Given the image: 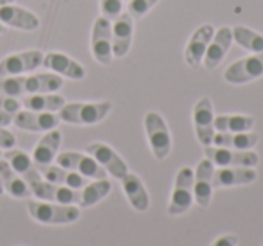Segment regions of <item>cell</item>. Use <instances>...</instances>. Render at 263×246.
Masks as SVG:
<instances>
[{"label":"cell","instance_id":"28","mask_svg":"<svg viewBox=\"0 0 263 246\" xmlns=\"http://www.w3.org/2000/svg\"><path fill=\"white\" fill-rule=\"evenodd\" d=\"M65 105V99L58 94H31L24 95L22 106L33 112H60Z\"/></svg>","mask_w":263,"mask_h":246},{"label":"cell","instance_id":"17","mask_svg":"<svg viewBox=\"0 0 263 246\" xmlns=\"http://www.w3.org/2000/svg\"><path fill=\"white\" fill-rule=\"evenodd\" d=\"M134 40V18L128 13H121L112 22V52L116 58L128 54Z\"/></svg>","mask_w":263,"mask_h":246},{"label":"cell","instance_id":"35","mask_svg":"<svg viewBox=\"0 0 263 246\" xmlns=\"http://www.w3.org/2000/svg\"><path fill=\"white\" fill-rule=\"evenodd\" d=\"M16 138L11 131H8L6 128L0 126V149H11L15 148Z\"/></svg>","mask_w":263,"mask_h":246},{"label":"cell","instance_id":"11","mask_svg":"<svg viewBox=\"0 0 263 246\" xmlns=\"http://www.w3.org/2000/svg\"><path fill=\"white\" fill-rule=\"evenodd\" d=\"M193 124L197 131V138L202 146H211L215 137V113H213V102L209 97L198 99L193 108Z\"/></svg>","mask_w":263,"mask_h":246},{"label":"cell","instance_id":"33","mask_svg":"<svg viewBox=\"0 0 263 246\" xmlns=\"http://www.w3.org/2000/svg\"><path fill=\"white\" fill-rule=\"evenodd\" d=\"M159 0H128V15L132 16L134 20H141L144 15H148L150 13V9L155 8V4H157Z\"/></svg>","mask_w":263,"mask_h":246},{"label":"cell","instance_id":"23","mask_svg":"<svg viewBox=\"0 0 263 246\" xmlns=\"http://www.w3.org/2000/svg\"><path fill=\"white\" fill-rule=\"evenodd\" d=\"M121 185L126 194L128 201H130L132 209H136L137 212H144L150 207V196L146 192V187L141 181V178L134 173H126L121 178Z\"/></svg>","mask_w":263,"mask_h":246},{"label":"cell","instance_id":"32","mask_svg":"<svg viewBox=\"0 0 263 246\" xmlns=\"http://www.w3.org/2000/svg\"><path fill=\"white\" fill-rule=\"evenodd\" d=\"M20 106H22V101H18L16 97H8L6 95L0 102V126L6 128L15 120L16 113L20 112Z\"/></svg>","mask_w":263,"mask_h":246},{"label":"cell","instance_id":"30","mask_svg":"<svg viewBox=\"0 0 263 246\" xmlns=\"http://www.w3.org/2000/svg\"><path fill=\"white\" fill-rule=\"evenodd\" d=\"M254 126V117L251 115H218L215 117V130L223 133H241L251 131Z\"/></svg>","mask_w":263,"mask_h":246},{"label":"cell","instance_id":"18","mask_svg":"<svg viewBox=\"0 0 263 246\" xmlns=\"http://www.w3.org/2000/svg\"><path fill=\"white\" fill-rule=\"evenodd\" d=\"M213 34H215V27H213L211 24H204V26H200L191 34L190 42H187V45H186V51H184V59H186L187 65L190 67L202 65L205 49H208Z\"/></svg>","mask_w":263,"mask_h":246},{"label":"cell","instance_id":"36","mask_svg":"<svg viewBox=\"0 0 263 246\" xmlns=\"http://www.w3.org/2000/svg\"><path fill=\"white\" fill-rule=\"evenodd\" d=\"M238 244V237L234 234H227V235H222L218 237L211 246H236Z\"/></svg>","mask_w":263,"mask_h":246},{"label":"cell","instance_id":"39","mask_svg":"<svg viewBox=\"0 0 263 246\" xmlns=\"http://www.w3.org/2000/svg\"><path fill=\"white\" fill-rule=\"evenodd\" d=\"M4 192V185H2V178H0V194Z\"/></svg>","mask_w":263,"mask_h":246},{"label":"cell","instance_id":"10","mask_svg":"<svg viewBox=\"0 0 263 246\" xmlns=\"http://www.w3.org/2000/svg\"><path fill=\"white\" fill-rule=\"evenodd\" d=\"M31 194L40 198L42 201L62 203V205H76L80 203V189H70L65 185L51 183L47 180H36L29 185Z\"/></svg>","mask_w":263,"mask_h":246},{"label":"cell","instance_id":"16","mask_svg":"<svg viewBox=\"0 0 263 246\" xmlns=\"http://www.w3.org/2000/svg\"><path fill=\"white\" fill-rule=\"evenodd\" d=\"M42 65L51 70V72L58 74V76L69 77V79L74 81H81L87 76L85 67L81 63H78L76 59L70 58V56L63 54V52H49V54H45Z\"/></svg>","mask_w":263,"mask_h":246},{"label":"cell","instance_id":"31","mask_svg":"<svg viewBox=\"0 0 263 246\" xmlns=\"http://www.w3.org/2000/svg\"><path fill=\"white\" fill-rule=\"evenodd\" d=\"M233 42L252 54H263V34L245 26H236L233 29Z\"/></svg>","mask_w":263,"mask_h":246},{"label":"cell","instance_id":"26","mask_svg":"<svg viewBox=\"0 0 263 246\" xmlns=\"http://www.w3.org/2000/svg\"><path fill=\"white\" fill-rule=\"evenodd\" d=\"M0 178H2L4 191H8L9 196H13L16 199H24L27 196H31L29 185L6 160H0Z\"/></svg>","mask_w":263,"mask_h":246},{"label":"cell","instance_id":"4","mask_svg":"<svg viewBox=\"0 0 263 246\" xmlns=\"http://www.w3.org/2000/svg\"><path fill=\"white\" fill-rule=\"evenodd\" d=\"M193 180L195 174L191 167H182L175 176V187L168 205L170 216H180L187 212L193 205Z\"/></svg>","mask_w":263,"mask_h":246},{"label":"cell","instance_id":"12","mask_svg":"<svg viewBox=\"0 0 263 246\" xmlns=\"http://www.w3.org/2000/svg\"><path fill=\"white\" fill-rule=\"evenodd\" d=\"M85 151L90 156H94L96 162H98L106 173H110L114 178H117V180H121V178L128 173L126 162H124L110 146L103 144V142H92V144H88L87 148H85Z\"/></svg>","mask_w":263,"mask_h":246},{"label":"cell","instance_id":"2","mask_svg":"<svg viewBox=\"0 0 263 246\" xmlns=\"http://www.w3.org/2000/svg\"><path fill=\"white\" fill-rule=\"evenodd\" d=\"M27 212L34 221L44 224H69L80 217V209L52 201H27Z\"/></svg>","mask_w":263,"mask_h":246},{"label":"cell","instance_id":"38","mask_svg":"<svg viewBox=\"0 0 263 246\" xmlns=\"http://www.w3.org/2000/svg\"><path fill=\"white\" fill-rule=\"evenodd\" d=\"M15 0H0V6H6V4H13Z\"/></svg>","mask_w":263,"mask_h":246},{"label":"cell","instance_id":"21","mask_svg":"<svg viewBox=\"0 0 263 246\" xmlns=\"http://www.w3.org/2000/svg\"><path fill=\"white\" fill-rule=\"evenodd\" d=\"M60 144H62V133L58 130L45 131V135L40 138V142H38L33 151V156H31L34 166L36 167L51 166L56 156H58Z\"/></svg>","mask_w":263,"mask_h":246},{"label":"cell","instance_id":"13","mask_svg":"<svg viewBox=\"0 0 263 246\" xmlns=\"http://www.w3.org/2000/svg\"><path fill=\"white\" fill-rule=\"evenodd\" d=\"M213 173H215V163L209 158H204L198 162L195 169V180H193V198L198 207L208 209L211 203L213 196Z\"/></svg>","mask_w":263,"mask_h":246},{"label":"cell","instance_id":"7","mask_svg":"<svg viewBox=\"0 0 263 246\" xmlns=\"http://www.w3.org/2000/svg\"><path fill=\"white\" fill-rule=\"evenodd\" d=\"M263 76V54H252L231 63L223 72V79L231 85H245Z\"/></svg>","mask_w":263,"mask_h":246},{"label":"cell","instance_id":"6","mask_svg":"<svg viewBox=\"0 0 263 246\" xmlns=\"http://www.w3.org/2000/svg\"><path fill=\"white\" fill-rule=\"evenodd\" d=\"M92 56L99 65L106 67L112 63V22L105 16L96 18L92 27V40H90Z\"/></svg>","mask_w":263,"mask_h":246},{"label":"cell","instance_id":"3","mask_svg":"<svg viewBox=\"0 0 263 246\" xmlns=\"http://www.w3.org/2000/svg\"><path fill=\"white\" fill-rule=\"evenodd\" d=\"M144 131L154 156L157 160H164L172 151V133L164 117L157 112H148L144 115Z\"/></svg>","mask_w":263,"mask_h":246},{"label":"cell","instance_id":"37","mask_svg":"<svg viewBox=\"0 0 263 246\" xmlns=\"http://www.w3.org/2000/svg\"><path fill=\"white\" fill-rule=\"evenodd\" d=\"M6 31H8V27H6L4 24L0 22V34H6Z\"/></svg>","mask_w":263,"mask_h":246},{"label":"cell","instance_id":"1","mask_svg":"<svg viewBox=\"0 0 263 246\" xmlns=\"http://www.w3.org/2000/svg\"><path fill=\"white\" fill-rule=\"evenodd\" d=\"M112 112V102H69L58 112L60 120L76 126H92L105 119Z\"/></svg>","mask_w":263,"mask_h":246},{"label":"cell","instance_id":"34","mask_svg":"<svg viewBox=\"0 0 263 246\" xmlns=\"http://www.w3.org/2000/svg\"><path fill=\"white\" fill-rule=\"evenodd\" d=\"M123 6H124V0H101V2H99L101 16L108 18L110 22H114V20L123 13Z\"/></svg>","mask_w":263,"mask_h":246},{"label":"cell","instance_id":"41","mask_svg":"<svg viewBox=\"0 0 263 246\" xmlns=\"http://www.w3.org/2000/svg\"><path fill=\"white\" fill-rule=\"evenodd\" d=\"M0 156H2V151H0Z\"/></svg>","mask_w":263,"mask_h":246},{"label":"cell","instance_id":"22","mask_svg":"<svg viewBox=\"0 0 263 246\" xmlns=\"http://www.w3.org/2000/svg\"><path fill=\"white\" fill-rule=\"evenodd\" d=\"M4 160L24 178V180H26L27 185L34 183V181L42 178L40 171H38V167L34 166L33 158H31L26 151H22V149H15V148L6 149Z\"/></svg>","mask_w":263,"mask_h":246},{"label":"cell","instance_id":"15","mask_svg":"<svg viewBox=\"0 0 263 246\" xmlns=\"http://www.w3.org/2000/svg\"><path fill=\"white\" fill-rule=\"evenodd\" d=\"M231 45H233V29L231 27H222V29L215 31L208 49H205L202 65L208 70H215L229 52Z\"/></svg>","mask_w":263,"mask_h":246},{"label":"cell","instance_id":"29","mask_svg":"<svg viewBox=\"0 0 263 246\" xmlns=\"http://www.w3.org/2000/svg\"><path fill=\"white\" fill-rule=\"evenodd\" d=\"M110 191H112V183H110L106 178L96 180V181H92V183H87L80 191V203H78V205H80L81 209L96 205V203H99L103 198H106Z\"/></svg>","mask_w":263,"mask_h":246},{"label":"cell","instance_id":"14","mask_svg":"<svg viewBox=\"0 0 263 246\" xmlns=\"http://www.w3.org/2000/svg\"><path fill=\"white\" fill-rule=\"evenodd\" d=\"M15 126L24 131H51L60 124V117L54 112H33V110H20L15 117Z\"/></svg>","mask_w":263,"mask_h":246},{"label":"cell","instance_id":"8","mask_svg":"<svg viewBox=\"0 0 263 246\" xmlns=\"http://www.w3.org/2000/svg\"><path fill=\"white\" fill-rule=\"evenodd\" d=\"M56 162H58V166L70 171H76L78 174H81L85 178H92V180H103V178H106V171L96 162L94 156L85 155V153H78V151L60 153L56 156Z\"/></svg>","mask_w":263,"mask_h":246},{"label":"cell","instance_id":"40","mask_svg":"<svg viewBox=\"0 0 263 246\" xmlns=\"http://www.w3.org/2000/svg\"><path fill=\"white\" fill-rule=\"evenodd\" d=\"M6 95H4V92H2V88H0V102H2V99H4Z\"/></svg>","mask_w":263,"mask_h":246},{"label":"cell","instance_id":"9","mask_svg":"<svg viewBox=\"0 0 263 246\" xmlns=\"http://www.w3.org/2000/svg\"><path fill=\"white\" fill-rule=\"evenodd\" d=\"M44 52L40 51H22L6 56L0 61V77L22 76L26 72H33L44 63Z\"/></svg>","mask_w":263,"mask_h":246},{"label":"cell","instance_id":"20","mask_svg":"<svg viewBox=\"0 0 263 246\" xmlns=\"http://www.w3.org/2000/svg\"><path fill=\"white\" fill-rule=\"evenodd\" d=\"M0 22L6 27H15L20 31H36L40 26L36 15L15 4L0 6Z\"/></svg>","mask_w":263,"mask_h":246},{"label":"cell","instance_id":"24","mask_svg":"<svg viewBox=\"0 0 263 246\" xmlns=\"http://www.w3.org/2000/svg\"><path fill=\"white\" fill-rule=\"evenodd\" d=\"M63 87L62 76L54 72L33 74L24 77V95L31 94H54Z\"/></svg>","mask_w":263,"mask_h":246},{"label":"cell","instance_id":"19","mask_svg":"<svg viewBox=\"0 0 263 246\" xmlns=\"http://www.w3.org/2000/svg\"><path fill=\"white\" fill-rule=\"evenodd\" d=\"M258 178L254 167H218L213 173V187H236L247 185Z\"/></svg>","mask_w":263,"mask_h":246},{"label":"cell","instance_id":"42","mask_svg":"<svg viewBox=\"0 0 263 246\" xmlns=\"http://www.w3.org/2000/svg\"><path fill=\"white\" fill-rule=\"evenodd\" d=\"M261 246H263V242H261Z\"/></svg>","mask_w":263,"mask_h":246},{"label":"cell","instance_id":"25","mask_svg":"<svg viewBox=\"0 0 263 246\" xmlns=\"http://www.w3.org/2000/svg\"><path fill=\"white\" fill-rule=\"evenodd\" d=\"M40 174L44 176V180L51 181V183L65 185L70 189H83L87 185V178L78 174L76 171L65 169L62 166H44L38 167Z\"/></svg>","mask_w":263,"mask_h":246},{"label":"cell","instance_id":"5","mask_svg":"<svg viewBox=\"0 0 263 246\" xmlns=\"http://www.w3.org/2000/svg\"><path fill=\"white\" fill-rule=\"evenodd\" d=\"M205 158L211 160L218 167H254L259 158L254 151H240V149L218 148V146H205Z\"/></svg>","mask_w":263,"mask_h":246},{"label":"cell","instance_id":"27","mask_svg":"<svg viewBox=\"0 0 263 246\" xmlns=\"http://www.w3.org/2000/svg\"><path fill=\"white\" fill-rule=\"evenodd\" d=\"M213 144L218 148L240 149V151H249L258 144V133L254 131H241V133H223L216 131L213 137Z\"/></svg>","mask_w":263,"mask_h":246}]
</instances>
